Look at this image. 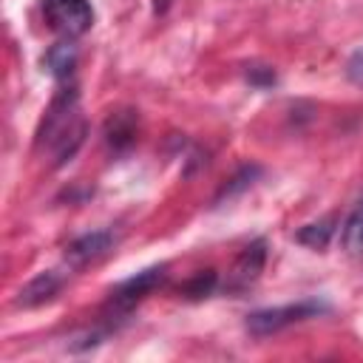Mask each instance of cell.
I'll return each mask as SVG.
<instances>
[{
	"mask_svg": "<svg viewBox=\"0 0 363 363\" xmlns=\"http://www.w3.org/2000/svg\"><path fill=\"white\" fill-rule=\"evenodd\" d=\"M216 289V272L213 269H201L196 278H190L187 284H184V295L187 298H204V295H210Z\"/></svg>",
	"mask_w": 363,
	"mask_h": 363,
	"instance_id": "obj_12",
	"label": "cell"
},
{
	"mask_svg": "<svg viewBox=\"0 0 363 363\" xmlns=\"http://www.w3.org/2000/svg\"><path fill=\"white\" fill-rule=\"evenodd\" d=\"M335 235V218H320V221H312V224H303L298 233H295V241L312 247V250H323Z\"/></svg>",
	"mask_w": 363,
	"mask_h": 363,
	"instance_id": "obj_11",
	"label": "cell"
},
{
	"mask_svg": "<svg viewBox=\"0 0 363 363\" xmlns=\"http://www.w3.org/2000/svg\"><path fill=\"white\" fill-rule=\"evenodd\" d=\"M164 269H167L164 264H156V267H147V269L130 275L128 281L116 284V286L111 289V298H108L111 318H113V315H128L147 292H153V289L164 281Z\"/></svg>",
	"mask_w": 363,
	"mask_h": 363,
	"instance_id": "obj_4",
	"label": "cell"
},
{
	"mask_svg": "<svg viewBox=\"0 0 363 363\" xmlns=\"http://www.w3.org/2000/svg\"><path fill=\"white\" fill-rule=\"evenodd\" d=\"M105 139L116 150L128 147L136 139V113L133 111H116V113H111L108 116V125H105Z\"/></svg>",
	"mask_w": 363,
	"mask_h": 363,
	"instance_id": "obj_9",
	"label": "cell"
},
{
	"mask_svg": "<svg viewBox=\"0 0 363 363\" xmlns=\"http://www.w3.org/2000/svg\"><path fill=\"white\" fill-rule=\"evenodd\" d=\"M60 289H62V275H60L57 269L37 272L26 286H20V292H17V298H14V306H20V309L43 306V303L54 301Z\"/></svg>",
	"mask_w": 363,
	"mask_h": 363,
	"instance_id": "obj_7",
	"label": "cell"
},
{
	"mask_svg": "<svg viewBox=\"0 0 363 363\" xmlns=\"http://www.w3.org/2000/svg\"><path fill=\"white\" fill-rule=\"evenodd\" d=\"M326 312H329V303H323L318 298H306V301H295V303H284V306L255 309L247 315L244 326L252 337H267V335H275L292 323H301V320H309V318H318Z\"/></svg>",
	"mask_w": 363,
	"mask_h": 363,
	"instance_id": "obj_2",
	"label": "cell"
},
{
	"mask_svg": "<svg viewBox=\"0 0 363 363\" xmlns=\"http://www.w3.org/2000/svg\"><path fill=\"white\" fill-rule=\"evenodd\" d=\"M346 77H349L354 85H360V88H363V45H360V48H354V51H352V57L346 60Z\"/></svg>",
	"mask_w": 363,
	"mask_h": 363,
	"instance_id": "obj_14",
	"label": "cell"
},
{
	"mask_svg": "<svg viewBox=\"0 0 363 363\" xmlns=\"http://www.w3.org/2000/svg\"><path fill=\"white\" fill-rule=\"evenodd\" d=\"M43 17L60 37L77 40L94 26V6L91 0H43Z\"/></svg>",
	"mask_w": 363,
	"mask_h": 363,
	"instance_id": "obj_3",
	"label": "cell"
},
{
	"mask_svg": "<svg viewBox=\"0 0 363 363\" xmlns=\"http://www.w3.org/2000/svg\"><path fill=\"white\" fill-rule=\"evenodd\" d=\"M340 244L352 258H363V196L340 227Z\"/></svg>",
	"mask_w": 363,
	"mask_h": 363,
	"instance_id": "obj_10",
	"label": "cell"
},
{
	"mask_svg": "<svg viewBox=\"0 0 363 363\" xmlns=\"http://www.w3.org/2000/svg\"><path fill=\"white\" fill-rule=\"evenodd\" d=\"M85 133H88V125H85V119L79 113V94H77L74 85L62 88L51 99V105H48V111H45V116L40 122L37 147L51 150L54 164L60 167V164L74 159V153L85 142Z\"/></svg>",
	"mask_w": 363,
	"mask_h": 363,
	"instance_id": "obj_1",
	"label": "cell"
},
{
	"mask_svg": "<svg viewBox=\"0 0 363 363\" xmlns=\"http://www.w3.org/2000/svg\"><path fill=\"white\" fill-rule=\"evenodd\" d=\"M247 82L252 88H269L275 85V71L269 65H247Z\"/></svg>",
	"mask_w": 363,
	"mask_h": 363,
	"instance_id": "obj_13",
	"label": "cell"
},
{
	"mask_svg": "<svg viewBox=\"0 0 363 363\" xmlns=\"http://www.w3.org/2000/svg\"><path fill=\"white\" fill-rule=\"evenodd\" d=\"M77 60H79V51L74 45V40L62 37L43 54V71H48L54 79H68L77 68Z\"/></svg>",
	"mask_w": 363,
	"mask_h": 363,
	"instance_id": "obj_8",
	"label": "cell"
},
{
	"mask_svg": "<svg viewBox=\"0 0 363 363\" xmlns=\"http://www.w3.org/2000/svg\"><path fill=\"white\" fill-rule=\"evenodd\" d=\"M264 264H267V241H264V238H255V241L247 244V247L241 250V255L235 258V264H233V269H230V289H244V286H250V284L261 275Z\"/></svg>",
	"mask_w": 363,
	"mask_h": 363,
	"instance_id": "obj_6",
	"label": "cell"
},
{
	"mask_svg": "<svg viewBox=\"0 0 363 363\" xmlns=\"http://www.w3.org/2000/svg\"><path fill=\"white\" fill-rule=\"evenodd\" d=\"M113 247H116L113 230H94V233H85V235L74 238V241L65 247V264H68V267L94 264V261H99L102 255H108Z\"/></svg>",
	"mask_w": 363,
	"mask_h": 363,
	"instance_id": "obj_5",
	"label": "cell"
}]
</instances>
